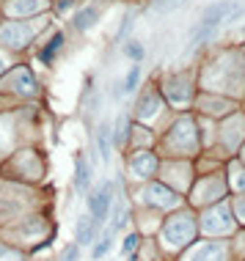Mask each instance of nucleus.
Instances as JSON below:
<instances>
[{"instance_id":"f257e3e1","label":"nucleus","mask_w":245,"mask_h":261,"mask_svg":"<svg viewBox=\"0 0 245 261\" xmlns=\"http://www.w3.org/2000/svg\"><path fill=\"white\" fill-rule=\"evenodd\" d=\"M245 9L243 6H237L234 0H220V3H212L207 9L201 11V25L207 28H215L220 22H234L237 17H243Z\"/></svg>"},{"instance_id":"f03ea898","label":"nucleus","mask_w":245,"mask_h":261,"mask_svg":"<svg viewBox=\"0 0 245 261\" xmlns=\"http://www.w3.org/2000/svg\"><path fill=\"white\" fill-rule=\"evenodd\" d=\"M196 228L193 223H190V217L187 215H182V217H171L168 226H165V239H168L171 245H187L190 239H193Z\"/></svg>"},{"instance_id":"7ed1b4c3","label":"nucleus","mask_w":245,"mask_h":261,"mask_svg":"<svg viewBox=\"0 0 245 261\" xmlns=\"http://www.w3.org/2000/svg\"><path fill=\"white\" fill-rule=\"evenodd\" d=\"M110 201H113V184H110V182H105V184L88 198V209H91V217L97 226L105 220V215H108V209H110Z\"/></svg>"},{"instance_id":"20e7f679","label":"nucleus","mask_w":245,"mask_h":261,"mask_svg":"<svg viewBox=\"0 0 245 261\" xmlns=\"http://www.w3.org/2000/svg\"><path fill=\"white\" fill-rule=\"evenodd\" d=\"M0 39L9 44V47H25L31 42V31L22 22H9V25L0 31Z\"/></svg>"},{"instance_id":"39448f33","label":"nucleus","mask_w":245,"mask_h":261,"mask_svg":"<svg viewBox=\"0 0 245 261\" xmlns=\"http://www.w3.org/2000/svg\"><path fill=\"white\" fill-rule=\"evenodd\" d=\"M132 170H135L138 176H152L154 170H157V157L149 154V152L135 154V160H132Z\"/></svg>"},{"instance_id":"423d86ee","label":"nucleus","mask_w":245,"mask_h":261,"mask_svg":"<svg viewBox=\"0 0 245 261\" xmlns=\"http://www.w3.org/2000/svg\"><path fill=\"white\" fill-rule=\"evenodd\" d=\"M97 239V223L91 217L77 220V245H91Z\"/></svg>"},{"instance_id":"0eeeda50","label":"nucleus","mask_w":245,"mask_h":261,"mask_svg":"<svg viewBox=\"0 0 245 261\" xmlns=\"http://www.w3.org/2000/svg\"><path fill=\"white\" fill-rule=\"evenodd\" d=\"M226 250L220 242H210V245H201V250H196L193 261H223Z\"/></svg>"},{"instance_id":"6e6552de","label":"nucleus","mask_w":245,"mask_h":261,"mask_svg":"<svg viewBox=\"0 0 245 261\" xmlns=\"http://www.w3.org/2000/svg\"><path fill=\"white\" fill-rule=\"evenodd\" d=\"M88 179H91V168H88V162L77 154V160H75V187L80 193L88 190Z\"/></svg>"},{"instance_id":"1a4fd4ad","label":"nucleus","mask_w":245,"mask_h":261,"mask_svg":"<svg viewBox=\"0 0 245 261\" xmlns=\"http://www.w3.org/2000/svg\"><path fill=\"white\" fill-rule=\"evenodd\" d=\"M146 195H149V201L152 203H160V206H171V203L177 201V195L171 193V190H165L163 184H152L149 190H146Z\"/></svg>"},{"instance_id":"9d476101","label":"nucleus","mask_w":245,"mask_h":261,"mask_svg":"<svg viewBox=\"0 0 245 261\" xmlns=\"http://www.w3.org/2000/svg\"><path fill=\"white\" fill-rule=\"evenodd\" d=\"M97 19H99V9H91V6H88V9H83L75 17V28L77 31H88V28L97 25Z\"/></svg>"},{"instance_id":"9b49d317","label":"nucleus","mask_w":245,"mask_h":261,"mask_svg":"<svg viewBox=\"0 0 245 261\" xmlns=\"http://www.w3.org/2000/svg\"><path fill=\"white\" fill-rule=\"evenodd\" d=\"M61 44H64V36H61V33H55V36L50 39V44H47V47L42 50V61H44V63H52V58H55V52L61 50Z\"/></svg>"},{"instance_id":"f8f14e48","label":"nucleus","mask_w":245,"mask_h":261,"mask_svg":"<svg viewBox=\"0 0 245 261\" xmlns=\"http://www.w3.org/2000/svg\"><path fill=\"white\" fill-rule=\"evenodd\" d=\"M113 234H116L113 228H110V231H105V236L99 239V245H97V247H94V253H91L94 259H102V256L110 250V245H113Z\"/></svg>"},{"instance_id":"ddd939ff","label":"nucleus","mask_w":245,"mask_h":261,"mask_svg":"<svg viewBox=\"0 0 245 261\" xmlns=\"http://www.w3.org/2000/svg\"><path fill=\"white\" fill-rule=\"evenodd\" d=\"M138 77H141V66L135 63V66L130 69V75H127V80H124V85H121V91H124V93H132V91H135Z\"/></svg>"},{"instance_id":"4468645a","label":"nucleus","mask_w":245,"mask_h":261,"mask_svg":"<svg viewBox=\"0 0 245 261\" xmlns=\"http://www.w3.org/2000/svg\"><path fill=\"white\" fill-rule=\"evenodd\" d=\"M99 149H102V160L108 162L110 160V129L108 126L99 129Z\"/></svg>"},{"instance_id":"2eb2a0df","label":"nucleus","mask_w":245,"mask_h":261,"mask_svg":"<svg viewBox=\"0 0 245 261\" xmlns=\"http://www.w3.org/2000/svg\"><path fill=\"white\" fill-rule=\"evenodd\" d=\"M182 3V0H154V6H152V11L154 14H168V11H174Z\"/></svg>"},{"instance_id":"dca6fc26","label":"nucleus","mask_w":245,"mask_h":261,"mask_svg":"<svg viewBox=\"0 0 245 261\" xmlns=\"http://www.w3.org/2000/svg\"><path fill=\"white\" fill-rule=\"evenodd\" d=\"M127 126H130V118L121 116L118 118V126H116V138H113V143L116 146H121L124 140H127Z\"/></svg>"},{"instance_id":"f3484780","label":"nucleus","mask_w":245,"mask_h":261,"mask_svg":"<svg viewBox=\"0 0 245 261\" xmlns=\"http://www.w3.org/2000/svg\"><path fill=\"white\" fill-rule=\"evenodd\" d=\"M207 39H212V28H207V25H198V28L193 31V39H190V44L207 42Z\"/></svg>"},{"instance_id":"a211bd4d","label":"nucleus","mask_w":245,"mask_h":261,"mask_svg":"<svg viewBox=\"0 0 245 261\" xmlns=\"http://www.w3.org/2000/svg\"><path fill=\"white\" fill-rule=\"evenodd\" d=\"M124 52H127V55H130L132 61H135V63H138L141 58H144V47H141V42H130Z\"/></svg>"},{"instance_id":"6ab92c4d","label":"nucleus","mask_w":245,"mask_h":261,"mask_svg":"<svg viewBox=\"0 0 245 261\" xmlns=\"http://www.w3.org/2000/svg\"><path fill=\"white\" fill-rule=\"evenodd\" d=\"M0 261H22V256L14 253L11 247H0Z\"/></svg>"},{"instance_id":"aec40b11","label":"nucleus","mask_w":245,"mask_h":261,"mask_svg":"<svg viewBox=\"0 0 245 261\" xmlns=\"http://www.w3.org/2000/svg\"><path fill=\"white\" fill-rule=\"evenodd\" d=\"M138 242H141V236H138V234H130V236H127V242H124V253L138 250Z\"/></svg>"},{"instance_id":"412c9836","label":"nucleus","mask_w":245,"mask_h":261,"mask_svg":"<svg viewBox=\"0 0 245 261\" xmlns=\"http://www.w3.org/2000/svg\"><path fill=\"white\" fill-rule=\"evenodd\" d=\"M64 261H77V245L66 247V253H64Z\"/></svg>"},{"instance_id":"4be33fe9","label":"nucleus","mask_w":245,"mask_h":261,"mask_svg":"<svg viewBox=\"0 0 245 261\" xmlns=\"http://www.w3.org/2000/svg\"><path fill=\"white\" fill-rule=\"evenodd\" d=\"M33 9H39V3H17L14 6V11H33Z\"/></svg>"},{"instance_id":"5701e85b","label":"nucleus","mask_w":245,"mask_h":261,"mask_svg":"<svg viewBox=\"0 0 245 261\" xmlns=\"http://www.w3.org/2000/svg\"><path fill=\"white\" fill-rule=\"evenodd\" d=\"M75 6V0H61L58 3V11H66V9H72Z\"/></svg>"},{"instance_id":"b1692460","label":"nucleus","mask_w":245,"mask_h":261,"mask_svg":"<svg viewBox=\"0 0 245 261\" xmlns=\"http://www.w3.org/2000/svg\"><path fill=\"white\" fill-rule=\"evenodd\" d=\"M237 215H240V220L245 223V201H237Z\"/></svg>"},{"instance_id":"393cba45","label":"nucleus","mask_w":245,"mask_h":261,"mask_svg":"<svg viewBox=\"0 0 245 261\" xmlns=\"http://www.w3.org/2000/svg\"><path fill=\"white\" fill-rule=\"evenodd\" d=\"M240 187H243V190H245V176H243V179H240Z\"/></svg>"},{"instance_id":"a878e982","label":"nucleus","mask_w":245,"mask_h":261,"mask_svg":"<svg viewBox=\"0 0 245 261\" xmlns=\"http://www.w3.org/2000/svg\"><path fill=\"white\" fill-rule=\"evenodd\" d=\"M0 72H3V61H0Z\"/></svg>"}]
</instances>
